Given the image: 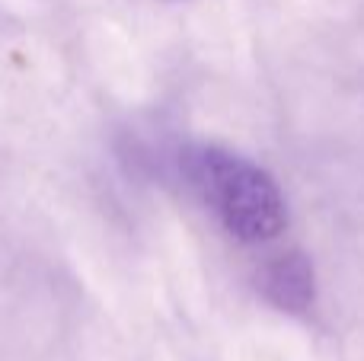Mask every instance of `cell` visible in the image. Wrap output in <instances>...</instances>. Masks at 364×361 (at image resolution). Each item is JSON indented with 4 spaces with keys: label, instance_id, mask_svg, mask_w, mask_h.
Returning a JSON list of instances; mask_svg holds the SVG:
<instances>
[{
    "label": "cell",
    "instance_id": "6da1fadb",
    "mask_svg": "<svg viewBox=\"0 0 364 361\" xmlns=\"http://www.w3.org/2000/svg\"><path fill=\"white\" fill-rule=\"evenodd\" d=\"M182 173L233 240L259 247L275 240L288 224L278 183L243 153L195 144L182 153Z\"/></svg>",
    "mask_w": 364,
    "mask_h": 361
},
{
    "label": "cell",
    "instance_id": "7a4b0ae2",
    "mask_svg": "<svg viewBox=\"0 0 364 361\" xmlns=\"http://www.w3.org/2000/svg\"><path fill=\"white\" fill-rule=\"evenodd\" d=\"M259 291L265 294L272 307L284 313H307L316 298L314 266L304 253L291 249L275 259H269L259 272Z\"/></svg>",
    "mask_w": 364,
    "mask_h": 361
}]
</instances>
